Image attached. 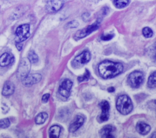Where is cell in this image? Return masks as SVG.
I'll return each instance as SVG.
<instances>
[{
    "label": "cell",
    "instance_id": "83f0119b",
    "mask_svg": "<svg viewBox=\"0 0 156 138\" xmlns=\"http://www.w3.org/2000/svg\"><path fill=\"white\" fill-rule=\"evenodd\" d=\"M89 17H90V15L88 13H83V15H82V18L84 21H87L88 20Z\"/></svg>",
    "mask_w": 156,
    "mask_h": 138
},
{
    "label": "cell",
    "instance_id": "9a60e30c",
    "mask_svg": "<svg viewBox=\"0 0 156 138\" xmlns=\"http://www.w3.org/2000/svg\"><path fill=\"white\" fill-rule=\"evenodd\" d=\"M15 90V85L10 81H7L3 87L2 94L4 96H9L13 94Z\"/></svg>",
    "mask_w": 156,
    "mask_h": 138
},
{
    "label": "cell",
    "instance_id": "8992f818",
    "mask_svg": "<svg viewBox=\"0 0 156 138\" xmlns=\"http://www.w3.org/2000/svg\"><path fill=\"white\" fill-rule=\"evenodd\" d=\"M91 54L87 51L85 50L82 51L80 54L77 55L72 62V65L74 67H79L84 64H87L90 60Z\"/></svg>",
    "mask_w": 156,
    "mask_h": 138
},
{
    "label": "cell",
    "instance_id": "277c9868",
    "mask_svg": "<svg viewBox=\"0 0 156 138\" xmlns=\"http://www.w3.org/2000/svg\"><path fill=\"white\" fill-rule=\"evenodd\" d=\"M30 26L28 24H24L18 26L15 32V42L21 43L26 40L30 35Z\"/></svg>",
    "mask_w": 156,
    "mask_h": 138
},
{
    "label": "cell",
    "instance_id": "ac0fdd59",
    "mask_svg": "<svg viewBox=\"0 0 156 138\" xmlns=\"http://www.w3.org/2000/svg\"><path fill=\"white\" fill-rule=\"evenodd\" d=\"M48 117V115L46 112H41L38 114L35 118V122L37 124L40 125L43 124L45 122V121L47 120Z\"/></svg>",
    "mask_w": 156,
    "mask_h": 138
},
{
    "label": "cell",
    "instance_id": "e0dca14e",
    "mask_svg": "<svg viewBox=\"0 0 156 138\" xmlns=\"http://www.w3.org/2000/svg\"><path fill=\"white\" fill-rule=\"evenodd\" d=\"M61 128L58 125L52 126L49 131V137L51 138H58L60 136Z\"/></svg>",
    "mask_w": 156,
    "mask_h": 138
},
{
    "label": "cell",
    "instance_id": "1f68e13d",
    "mask_svg": "<svg viewBox=\"0 0 156 138\" xmlns=\"http://www.w3.org/2000/svg\"><path fill=\"white\" fill-rule=\"evenodd\" d=\"M151 137H156V132L154 133H153V134L151 135Z\"/></svg>",
    "mask_w": 156,
    "mask_h": 138
},
{
    "label": "cell",
    "instance_id": "2e32d148",
    "mask_svg": "<svg viewBox=\"0 0 156 138\" xmlns=\"http://www.w3.org/2000/svg\"><path fill=\"white\" fill-rule=\"evenodd\" d=\"M136 129L140 134L146 135L150 131L151 126L143 122H140L136 124Z\"/></svg>",
    "mask_w": 156,
    "mask_h": 138
},
{
    "label": "cell",
    "instance_id": "52a82bcc",
    "mask_svg": "<svg viewBox=\"0 0 156 138\" xmlns=\"http://www.w3.org/2000/svg\"><path fill=\"white\" fill-rule=\"evenodd\" d=\"M30 69V61L28 58H23L19 65V67L17 71L18 76L21 79H23L29 74Z\"/></svg>",
    "mask_w": 156,
    "mask_h": 138
},
{
    "label": "cell",
    "instance_id": "8fae6325",
    "mask_svg": "<svg viewBox=\"0 0 156 138\" xmlns=\"http://www.w3.org/2000/svg\"><path fill=\"white\" fill-rule=\"evenodd\" d=\"M102 109V113L99 117V120L101 122L107 121L109 118V110L110 105L108 101L105 100L102 101L99 104Z\"/></svg>",
    "mask_w": 156,
    "mask_h": 138
},
{
    "label": "cell",
    "instance_id": "4fadbf2b",
    "mask_svg": "<svg viewBox=\"0 0 156 138\" xmlns=\"http://www.w3.org/2000/svg\"><path fill=\"white\" fill-rule=\"evenodd\" d=\"M115 128L110 125L104 126L100 131V135L101 137L105 138H112L114 137L113 135V132L115 131Z\"/></svg>",
    "mask_w": 156,
    "mask_h": 138
},
{
    "label": "cell",
    "instance_id": "7402d4cb",
    "mask_svg": "<svg viewBox=\"0 0 156 138\" xmlns=\"http://www.w3.org/2000/svg\"><path fill=\"white\" fill-rule=\"evenodd\" d=\"M142 33L143 35L146 38H150L153 35V31L149 27H144L142 30Z\"/></svg>",
    "mask_w": 156,
    "mask_h": 138
},
{
    "label": "cell",
    "instance_id": "f546056e",
    "mask_svg": "<svg viewBox=\"0 0 156 138\" xmlns=\"http://www.w3.org/2000/svg\"><path fill=\"white\" fill-rule=\"evenodd\" d=\"M153 58L156 61V46L154 49V53H153Z\"/></svg>",
    "mask_w": 156,
    "mask_h": 138
},
{
    "label": "cell",
    "instance_id": "cb8c5ba5",
    "mask_svg": "<svg viewBox=\"0 0 156 138\" xmlns=\"http://www.w3.org/2000/svg\"><path fill=\"white\" fill-rule=\"evenodd\" d=\"M89 78H90V72L88 70H86L85 73L82 76L78 77V81L79 82H82V81L88 80Z\"/></svg>",
    "mask_w": 156,
    "mask_h": 138
},
{
    "label": "cell",
    "instance_id": "ba28073f",
    "mask_svg": "<svg viewBox=\"0 0 156 138\" xmlns=\"http://www.w3.org/2000/svg\"><path fill=\"white\" fill-rule=\"evenodd\" d=\"M72 85L73 82L71 80L68 79H64L60 84L58 88V93L62 96L66 98H68L70 95Z\"/></svg>",
    "mask_w": 156,
    "mask_h": 138
},
{
    "label": "cell",
    "instance_id": "4316f807",
    "mask_svg": "<svg viewBox=\"0 0 156 138\" xmlns=\"http://www.w3.org/2000/svg\"><path fill=\"white\" fill-rule=\"evenodd\" d=\"M49 93H46L44 94L43 96H42V99H41V101L43 103H46L48 102L49 98Z\"/></svg>",
    "mask_w": 156,
    "mask_h": 138
},
{
    "label": "cell",
    "instance_id": "f1b7e54d",
    "mask_svg": "<svg viewBox=\"0 0 156 138\" xmlns=\"http://www.w3.org/2000/svg\"><path fill=\"white\" fill-rule=\"evenodd\" d=\"M16 46L17 48V49L18 50H21L22 49V47H23V45L21 43H18V42H16Z\"/></svg>",
    "mask_w": 156,
    "mask_h": 138
},
{
    "label": "cell",
    "instance_id": "ffe728a7",
    "mask_svg": "<svg viewBox=\"0 0 156 138\" xmlns=\"http://www.w3.org/2000/svg\"><path fill=\"white\" fill-rule=\"evenodd\" d=\"M129 0H113V4L116 7L121 9L126 7L129 4Z\"/></svg>",
    "mask_w": 156,
    "mask_h": 138
},
{
    "label": "cell",
    "instance_id": "30bf717a",
    "mask_svg": "<svg viewBox=\"0 0 156 138\" xmlns=\"http://www.w3.org/2000/svg\"><path fill=\"white\" fill-rule=\"evenodd\" d=\"M41 79V75L39 73L34 74H28L26 77H24L21 81L23 84L26 86H31L33 84H37Z\"/></svg>",
    "mask_w": 156,
    "mask_h": 138
},
{
    "label": "cell",
    "instance_id": "d6986e66",
    "mask_svg": "<svg viewBox=\"0 0 156 138\" xmlns=\"http://www.w3.org/2000/svg\"><path fill=\"white\" fill-rule=\"evenodd\" d=\"M147 85L149 88L156 87V71H154L149 77Z\"/></svg>",
    "mask_w": 156,
    "mask_h": 138
},
{
    "label": "cell",
    "instance_id": "7a4b0ae2",
    "mask_svg": "<svg viewBox=\"0 0 156 138\" xmlns=\"http://www.w3.org/2000/svg\"><path fill=\"white\" fill-rule=\"evenodd\" d=\"M116 106L117 110L123 115L129 114L133 109V104L130 98L126 95H122L118 98Z\"/></svg>",
    "mask_w": 156,
    "mask_h": 138
},
{
    "label": "cell",
    "instance_id": "5b68a950",
    "mask_svg": "<svg viewBox=\"0 0 156 138\" xmlns=\"http://www.w3.org/2000/svg\"><path fill=\"white\" fill-rule=\"evenodd\" d=\"M99 22L97 21L93 24L77 31L74 36V38L76 40H79L80 38H84L85 37L94 31L97 30L99 28Z\"/></svg>",
    "mask_w": 156,
    "mask_h": 138
},
{
    "label": "cell",
    "instance_id": "44dd1931",
    "mask_svg": "<svg viewBox=\"0 0 156 138\" xmlns=\"http://www.w3.org/2000/svg\"><path fill=\"white\" fill-rule=\"evenodd\" d=\"M29 60L30 61V62L33 63V64H36L38 62V56L37 55V54L32 50L30 51L29 53Z\"/></svg>",
    "mask_w": 156,
    "mask_h": 138
},
{
    "label": "cell",
    "instance_id": "7c38bea8",
    "mask_svg": "<svg viewBox=\"0 0 156 138\" xmlns=\"http://www.w3.org/2000/svg\"><path fill=\"white\" fill-rule=\"evenodd\" d=\"M84 118L81 115H77L72 123L69 125V131L71 133H73L77 131L83 123Z\"/></svg>",
    "mask_w": 156,
    "mask_h": 138
},
{
    "label": "cell",
    "instance_id": "484cf974",
    "mask_svg": "<svg viewBox=\"0 0 156 138\" xmlns=\"http://www.w3.org/2000/svg\"><path fill=\"white\" fill-rule=\"evenodd\" d=\"M67 26L69 27H76L79 26V23L76 20H73V21H71V22L68 23L67 24Z\"/></svg>",
    "mask_w": 156,
    "mask_h": 138
},
{
    "label": "cell",
    "instance_id": "3957f363",
    "mask_svg": "<svg viewBox=\"0 0 156 138\" xmlns=\"http://www.w3.org/2000/svg\"><path fill=\"white\" fill-rule=\"evenodd\" d=\"M143 80V73L140 71H134L129 75L127 82L130 87L133 88H138L141 85Z\"/></svg>",
    "mask_w": 156,
    "mask_h": 138
},
{
    "label": "cell",
    "instance_id": "603a6c76",
    "mask_svg": "<svg viewBox=\"0 0 156 138\" xmlns=\"http://www.w3.org/2000/svg\"><path fill=\"white\" fill-rule=\"evenodd\" d=\"M10 125V122L8 118H3L0 120V128H7Z\"/></svg>",
    "mask_w": 156,
    "mask_h": 138
},
{
    "label": "cell",
    "instance_id": "836d02e7",
    "mask_svg": "<svg viewBox=\"0 0 156 138\" xmlns=\"http://www.w3.org/2000/svg\"><path fill=\"white\" fill-rule=\"evenodd\" d=\"M62 1H65V0H62Z\"/></svg>",
    "mask_w": 156,
    "mask_h": 138
},
{
    "label": "cell",
    "instance_id": "6da1fadb",
    "mask_svg": "<svg viewBox=\"0 0 156 138\" xmlns=\"http://www.w3.org/2000/svg\"><path fill=\"white\" fill-rule=\"evenodd\" d=\"M98 69L102 78L108 79L119 74L123 71V66L121 63L105 60L99 64Z\"/></svg>",
    "mask_w": 156,
    "mask_h": 138
},
{
    "label": "cell",
    "instance_id": "d4e9b609",
    "mask_svg": "<svg viewBox=\"0 0 156 138\" xmlns=\"http://www.w3.org/2000/svg\"><path fill=\"white\" fill-rule=\"evenodd\" d=\"M113 37H114L113 34H102V35H101V38L102 40L107 41V40H111Z\"/></svg>",
    "mask_w": 156,
    "mask_h": 138
},
{
    "label": "cell",
    "instance_id": "9c48e42d",
    "mask_svg": "<svg viewBox=\"0 0 156 138\" xmlns=\"http://www.w3.org/2000/svg\"><path fill=\"white\" fill-rule=\"evenodd\" d=\"M64 1L62 0H49L46 4V9L49 13H54L58 11L63 5Z\"/></svg>",
    "mask_w": 156,
    "mask_h": 138
},
{
    "label": "cell",
    "instance_id": "4dcf8cb0",
    "mask_svg": "<svg viewBox=\"0 0 156 138\" xmlns=\"http://www.w3.org/2000/svg\"><path fill=\"white\" fill-rule=\"evenodd\" d=\"M108 91L110 92H113L115 91V88L113 87H109L108 89Z\"/></svg>",
    "mask_w": 156,
    "mask_h": 138
},
{
    "label": "cell",
    "instance_id": "5bb4252c",
    "mask_svg": "<svg viewBox=\"0 0 156 138\" xmlns=\"http://www.w3.org/2000/svg\"><path fill=\"white\" fill-rule=\"evenodd\" d=\"M14 60V57L12 54L4 53L0 57V66L1 67H6L12 63Z\"/></svg>",
    "mask_w": 156,
    "mask_h": 138
},
{
    "label": "cell",
    "instance_id": "d6a6232c",
    "mask_svg": "<svg viewBox=\"0 0 156 138\" xmlns=\"http://www.w3.org/2000/svg\"><path fill=\"white\" fill-rule=\"evenodd\" d=\"M154 102H155V103L156 104V100H155V101H154Z\"/></svg>",
    "mask_w": 156,
    "mask_h": 138
}]
</instances>
